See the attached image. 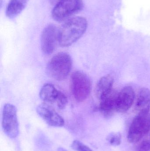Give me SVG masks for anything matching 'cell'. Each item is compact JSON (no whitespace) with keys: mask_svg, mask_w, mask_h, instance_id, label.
Instances as JSON below:
<instances>
[{"mask_svg":"<svg viewBox=\"0 0 150 151\" xmlns=\"http://www.w3.org/2000/svg\"><path fill=\"white\" fill-rule=\"evenodd\" d=\"M87 25V20L83 17H75L66 20L59 28L60 45L62 47L71 46L82 36Z\"/></svg>","mask_w":150,"mask_h":151,"instance_id":"1","label":"cell"},{"mask_svg":"<svg viewBox=\"0 0 150 151\" xmlns=\"http://www.w3.org/2000/svg\"><path fill=\"white\" fill-rule=\"evenodd\" d=\"M72 65V59L70 55L65 52H60L50 60L47 67V72L55 80L63 81L69 74Z\"/></svg>","mask_w":150,"mask_h":151,"instance_id":"2","label":"cell"},{"mask_svg":"<svg viewBox=\"0 0 150 151\" xmlns=\"http://www.w3.org/2000/svg\"><path fill=\"white\" fill-rule=\"evenodd\" d=\"M71 91L75 100L82 102L87 99L91 91L90 79L86 74L76 71L71 76Z\"/></svg>","mask_w":150,"mask_h":151,"instance_id":"3","label":"cell"},{"mask_svg":"<svg viewBox=\"0 0 150 151\" xmlns=\"http://www.w3.org/2000/svg\"><path fill=\"white\" fill-rule=\"evenodd\" d=\"M150 126L149 113L137 114L133 119L128 132L127 139L131 143H137L147 134Z\"/></svg>","mask_w":150,"mask_h":151,"instance_id":"4","label":"cell"},{"mask_svg":"<svg viewBox=\"0 0 150 151\" xmlns=\"http://www.w3.org/2000/svg\"><path fill=\"white\" fill-rule=\"evenodd\" d=\"M83 7L82 0H60L53 9L52 17L58 22L65 21L82 10Z\"/></svg>","mask_w":150,"mask_h":151,"instance_id":"5","label":"cell"},{"mask_svg":"<svg viewBox=\"0 0 150 151\" xmlns=\"http://www.w3.org/2000/svg\"><path fill=\"white\" fill-rule=\"evenodd\" d=\"M2 127L4 134L11 139L16 138L19 134L16 108L11 104H6L4 106Z\"/></svg>","mask_w":150,"mask_h":151,"instance_id":"6","label":"cell"},{"mask_svg":"<svg viewBox=\"0 0 150 151\" xmlns=\"http://www.w3.org/2000/svg\"><path fill=\"white\" fill-rule=\"evenodd\" d=\"M40 97L45 103L55 104L60 109H63L68 104V98L54 85L46 83L43 85L40 92Z\"/></svg>","mask_w":150,"mask_h":151,"instance_id":"7","label":"cell"},{"mask_svg":"<svg viewBox=\"0 0 150 151\" xmlns=\"http://www.w3.org/2000/svg\"><path fill=\"white\" fill-rule=\"evenodd\" d=\"M60 29L54 24L47 26L42 32L41 36V48L46 55L53 52L58 43H59Z\"/></svg>","mask_w":150,"mask_h":151,"instance_id":"8","label":"cell"},{"mask_svg":"<svg viewBox=\"0 0 150 151\" xmlns=\"http://www.w3.org/2000/svg\"><path fill=\"white\" fill-rule=\"evenodd\" d=\"M38 115L49 126L53 127H62L65 124L64 119L50 106L46 104L40 105L37 108Z\"/></svg>","mask_w":150,"mask_h":151,"instance_id":"9","label":"cell"},{"mask_svg":"<svg viewBox=\"0 0 150 151\" xmlns=\"http://www.w3.org/2000/svg\"><path fill=\"white\" fill-rule=\"evenodd\" d=\"M135 97L134 91L132 87H124L118 93L117 112L125 113L127 111L134 103Z\"/></svg>","mask_w":150,"mask_h":151,"instance_id":"10","label":"cell"},{"mask_svg":"<svg viewBox=\"0 0 150 151\" xmlns=\"http://www.w3.org/2000/svg\"><path fill=\"white\" fill-rule=\"evenodd\" d=\"M119 92L113 89L108 94L100 99L99 110L104 116H111L117 112V97Z\"/></svg>","mask_w":150,"mask_h":151,"instance_id":"11","label":"cell"},{"mask_svg":"<svg viewBox=\"0 0 150 151\" xmlns=\"http://www.w3.org/2000/svg\"><path fill=\"white\" fill-rule=\"evenodd\" d=\"M135 111L137 114L149 113L150 111V90L143 88L136 96L134 101Z\"/></svg>","mask_w":150,"mask_h":151,"instance_id":"12","label":"cell"},{"mask_svg":"<svg viewBox=\"0 0 150 151\" xmlns=\"http://www.w3.org/2000/svg\"><path fill=\"white\" fill-rule=\"evenodd\" d=\"M114 81L113 77L110 75L105 76L100 78L95 88L96 96L99 100L113 89Z\"/></svg>","mask_w":150,"mask_h":151,"instance_id":"13","label":"cell"},{"mask_svg":"<svg viewBox=\"0 0 150 151\" xmlns=\"http://www.w3.org/2000/svg\"><path fill=\"white\" fill-rule=\"evenodd\" d=\"M29 0H10L7 5L6 15L9 18H14L25 9Z\"/></svg>","mask_w":150,"mask_h":151,"instance_id":"14","label":"cell"},{"mask_svg":"<svg viewBox=\"0 0 150 151\" xmlns=\"http://www.w3.org/2000/svg\"><path fill=\"white\" fill-rule=\"evenodd\" d=\"M138 150L150 151V126L147 134L140 141V144L138 146Z\"/></svg>","mask_w":150,"mask_h":151,"instance_id":"15","label":"cell"},{"mask_svg":"<svg viewBox=\"0 0 150 151\" xmlns=\"http://www.w3.org/2000/svg\"><path fill=\"white\" fill-rule=\"evenodd\" d=\"M122 136L119 133H112L109 135L107 140L111 145L117 146L121 143Z\"/></svg>","mask_w":150,"mask_h":151,"instance_id":"16","label":"cell"},{"mask_svg":"<svg viewBox=\"0 0 150 151\" xmlns=\"http://www.w3.org/2000/svg\"><path fill=\"white\" fill-rule=\"evenodd\" d=\"M71 147L76 151H93L90 147L80 142L79 140H75L71 144Z\"/></svg>","mask_w":150,"mask_h":151,"instance_id":"17","label":"cell"},{"mask_svg":"<svg viewBox=\"0 0 150 151\" xmlns=\"http://www.w3.org/2000/svg\"><path fill=\"white\" fill-rule=\"evenodd\" d=\"M60 1V0H49V1L52 4H55Z\"/></svg>","mask_w":150,"mask_h":151,"instance_id":"18","label":"cell"},{"mask_svg":"<svg viewBox=\"0 0 150 151\" xmlns=\"http://www.w3.org/2000/svg\"><path fill=\"white\" fill-rule=\"evenodd\" d=\"M55 151H67L66 150H65V149H63V148H58V149H57V150H56Z\"/></svg>","mask_w":150,"mask_h":151,"instance_id":"19","label":"cell"},{"mask_svg":"<svg viewBox=\"0 0 150 151\" xmlns=\"http://www.w3.org/2000/svg\"><path fill=\"white\" fill-rule=\"evenodd\" d=\"M138 151H139V150H138Z\"/></svg>","mask_w":150,"mask_h":151,"instance_id":"20","label":"cell"}]
</instances>
